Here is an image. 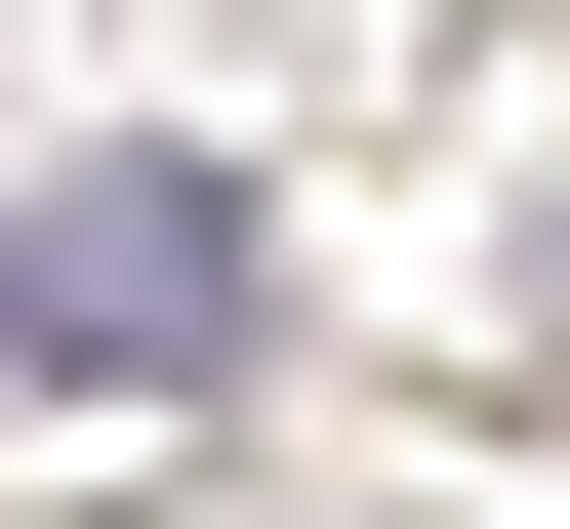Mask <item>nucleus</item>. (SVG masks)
Wrapping results in <instances>:
<instances>
[{"label":"nucleus","mask_w":570,"mask_h":529,"mask_svg":"<svg viewBox=\"0 0 570 529\" xmlns=\"http://www.w3.org/2000/svg\"><path fill=\"white\" fill-rule=\"evenodd\" d=\"M245 366H285L245 123H82V164H0V408H41V448H164V408H245Z\"/></svg>","instance_id":"nucleus-1"}]
</instances>
